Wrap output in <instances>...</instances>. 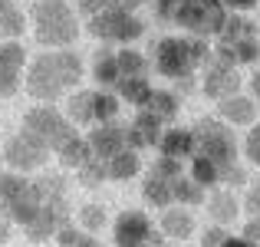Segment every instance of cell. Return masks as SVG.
I'll return each instance as SVG.
<instances>
[{
  "label": "cell",
  "instance_id": "cell-51",
  "mask_svg": "<svg viewBox=\"0 0 260 247\" xmlns=\"http://www.w3.org/2000/svg\"><path fill=\"white\" fill-rule=\"evenodd\" d=\"M155 247H161V244H155Z\"/></svg>",
  "mask_w": 260,
  "mask_h": 247
},
{
  "label": "cell",
  "instance_id": "cell-46",
  "mask_svg": "<svg viewBox=\"0 0 260 247\" xmlns=\"http://www.w3.org/2000/svg\"><path fill=\"white\" fill-rule=\"evenodd\" d=\"M76 247H102V244L95 241L92 234H83V237H79V241H76Z\"/></svg>",
  "mask_w": 260,
  "mask_h": 247
},
{
  "label": "cell",
  "instance_id": "cell-10",
  "mask_svg": "<svg viewBox=\"0 0 260 247\" xmlns=\"http://www.w3.org/2000/svg\"><path fill=\"white\" fill-rule=\"evenodd\" d=\"M112 241L115 247H155L158 241V231L152 228L148 214L142 211H122L112 224Z\"/></svg>",
  "mask_w": 260,
  "mask_h": 247
},
{
  "label": "cell",
  "instance_id": "cell-31",
  "mask_svg": "<svg viewBox=\"0 0 260 247\" xmlns=\"http://www.w3.org/2000/svg\"><path fill=\"white\" fill-rule=\"evenodd\" d=\"M122 99L112 92H92V109H95V122H115Z\"/></svg>",
  "mask_w": 260,
  "mask_h": 247
},
{
  "label": "cell",
  "instance_id": "cell-20",
  "mask_svg": "<svg viewBox=\"0 0 260 247\" xmlns=\"http://www.w3.org/2000/svg\"><path fill=\"white\" fill-rule=\"evenodd\" d=\"M161 231H165L168 237H178V241H184V237L194 234V214H191L188 208H181V204H175V208H165V214H161Z\"/></svg>",
  "mask_w": 260,
  "mask_h": 247
},
{
  "label": "cell",
  "instance_id": "cell-41",
  "mask_svg": "<svg viewBox=\"0 0 260 247\" xmlns=\"http://www.w3.org/2000/svg\"><path fill=\"white\" fill-rule=\"evenodd\" d=\"M244 208L250 211V218H260V178L247 188V198H244Z\"/></svg>",
  "mask_w": 260,
  "mask_h": 247
},
{
  "label": "cell",
  "instance_id": "cell-16",
  "mask_svg": "<svg viewBox=\"0 0 260 247\" xmlns=\"http://www.w3.org/2000/svg\"><path fill=\"white\" fill-rule=\"evenodd\" d=\"M43 208V198H40V188L33 181H26V188L20 191L17 198H13L10 204H7V218H10L13 224H20V228H26V224L37 218V211Z\"/></svg>",
  "mask_w": 260,
  "mask_h": 247
},
{
  "label": "cell",
  "instance_id": "cell-29",
  "mask_svg": "<svg viewBox=\"0 0 260 247\" xmlns=\"http://www.w3.org/2000/svg\"><path fill=\"white\" fill-rule=\"evenodd\" d=\"M221 165H214L211 159H204V155H194L191 159V178H194L201 188H214L217 181H221Z\"/></svg>",
  "mask_w": 260,
  "mask_h": 247
},
{
  "label": "cell",
  "instance_id": "cell-27",
  "mask_svg": "<svg viewBox=\"0 0 260 247\" xmlns=\"http://www.w3.org/2000/svg\"><path fill=\"white\" fill-rule=\"evenodd\" d=\"M115 96L132 102V106H145L148 96H152V82H148V76H125L115 86Z\"/></svg>",
  "mask_w": 260,
  "mask_h": 247
},
{
  "label": "cell",
  "instance_id": "cell-37",
  "mask_svg": "<svg viewBox=\"0 0 260 247\" xmlns=\"http://www.w3.org/2000/svg\"><path fill=\"white\" fill-rule=\"evenodd\" d=\"M79 4V13H86L89 20L92 17H99V13H106V10H112V7H119L122 0H76Z\"/></svg>",
  "mask_w": 260,
  "mask_h": 247
},
{
  "label": "cell",
  "instance_id": "cell-38",
  "mask_svg": "<svg viewBox=\"0 0 260 247\" xmlns=\"http://www.w3.org/2000/svg\"><path fill=\"white\" fill-rule=\"evenodd\" d=\"M83 234H86V231L73 228V224H63V228L56 231V244H59V247H76V241H79Z\"/></svg>",
  "mask_w": 260,
  "mask_h": 247
},
{
  "label": "cell",
  "instance_id": "cell-7",
  "mask_svg": "<svg viewBox=\"0 0 260 247\" xmlns=\"http://www.w3.org/2000/svg\"><path fill=\"white\" fill-rule=\"evenodd\" d=\"M89 33H92L95 40H102V43L128 46L132 40H139L142 33H145V23L132 13V7L119 4V7H112V10H106V13L89 20Z\"/></svg>",
  "mask_w": 260,
  "mask_h": 247
},
{
  "label": "cell",
  "instance_id": "cell-18",
  "mask_svg": "<svg viewBox=\"0 0 260 247\" xmlns=\"http://www.w3.org/2000/svg\"><path fill=\"white\" fill-rule=\"evenodd\" d=\"M217 109H221V115L231 122V126H250V122L257 119V102L247 99V96H228V99L217 102Z\"/></svg>",
  "mask_w": 260,
  "mask_h": 247
},
{
  "label": "cell",
  "instance_id": "cell-12",
  "mask_svg": "<svg viewBox=\"0 0 260 247\" xmlns=\"http://www.w3.org/2000/svg\"><path fill=\"white\" fill-rule=\"evenodd\" d=\"M63 224H70V204H66V198H46L43 208L37 211V218H33L30 224H26V237L30 241H46V237H56V231L63 228Z\"/></svg>",
  "mask_w": 260,
  "mask_h": 247
},
{
  "label": "cell",
  "instance_id": "cell-9",
  "mask_svg": "<svg viewBox=\"0 0 260 247\" xmlns=\"http://www.w3.org/2000/svg\"><path fill=\"white\" fill-rule=\"evenodd\" d=\"M46 155H50V148H46L33 132H26V129L13 132L10 139H7V145H4V162L10 165L13 171H20V175L43 168V165H46Z\"/></svg>",
  "mask_w": 260,
  "mask_h": 247
},
{
  "label": "cell",
  "instance_id": "cell-11",
  "mask_svg": "<svg viewBox=\"0 0 260 247\" xmlns=\"http://www.w3.org/2000/svg\"><path fill=\"white\" fill-rule=\"evenodd\" d=\"M241 73H237V66L224 63L221 56H211L208 63H204V73H201V89L204 96H211V99H228V96H237V89H241Z\"/></svg>",
  "mask_w": 260,
  "mask_h": 247
},
{
  "label": "cell",
  "instance_id": "cell-43",
  "mask_svg": "<svg viewBox=\"0 0 260 247\" xmlns=\"http://www.w3.org/2000/svg\"><path fill=\"white\" fill-rule=\"evenodd\" d=\"M221 4H224V10L244 13V10H250V7H257V0H221Z\"/></svg>",
  "mask_w": 260,
  "mask_h": 247
},
{
  "label": "cell",
  "instance_id": "cell-25",
  "mask_svg": "<svg viewBox=\"0 0 260 247\" xmlns=\"http://www.w3.org/2000/svg\"><path fill=\"white\" fill-rule=\"evenodd\" d=\"M142 168L139 162V152H132V148H125V152L112 155V159L106 162V171H109V181H128V178H135Z\"/></svg>",
  "mask_w": 260,
  "mask_h": 247
},
{
  "label": "cell",
  "instance_id": "cell-48",
  "mask_svg": "<svg viewBox=\"0 0 260 247\" xmlns=\"http://www.w3.org/2000/svg\"><path fill=\"white\" fill-rule=\"evenodd\" d=\"M139 4H148V0H125V7H139Z\"/></svg>",
  "mask_w": 260,
  "mask_h": 247
},
{
  "label": "cell",
  "instance_id": "cell-44",
  "mask_svg": "<svg viewBox=\"0 0 260 247\" xmlns=\"http://www.w3.org/2000/svg\"><path fill=\"white\" fill-rule=\"evenodd\" d=\"M221 247H257L254 241H247V237H228Z\"/></svg>",
  "mask_w": 260,
  "mask_h": 247
},
{
  "label": "cell",
  "instance_id": "cell-15",
  "mask_svg": "<svg viewBox=\"0 0 260 247\" xmlns=\"http://www.w3.org/2000/svg\"><path fill=\"white\" fill-rule=\"evenodd\" d=\"M86 139H89L92 155H95V159H102V162H109L112 155H119V152H125V148H128L125 129L115 126V122H99V126H92V132H89Z\"/></svg>",
  "mask_w": 260,
  "mask_h": 247
},
{
  "label": "cell",
  "instance_id": "cell-32",
  "mask_svg": "<svg viewBox=\"0 0 260 247\" xmlns=\"http://www.w3.org/2000/svg\"><path fill=\"white\" fill-rule=\"evenodd\" d=\"M76 175H79L83 188H99L102 181H109V171H106V162L102 159H89L83 168H76Z\"/></svg>",
  "mask_w": 260,
  "mask_h": 247
},
{
  "label": "cell",
  "instance_id": "cell-4",
  "mask_svg": "<svg viewBox=\"0 0 260 247\" xmlns=\"http://www.w3.org/2000/svg\"><path fill=\"white\" fill-rule=\"evenodd\" d=\"M30 20L37 40L53 50H66L79 37V20L66 0H37L30 7Z\"/></svg>",
  "mask_w": 260,
  "mask_h": 247
},
{
  "label": "cell",
  "instance_id": "cell-23",
  "mask_svg": "<svg viewBox=\"0 0 260 247\" xmlns=\"http://www.w3.org/2000/svg\"><path fill=\"white\" fill-rule=\"evenodd\" d=\"M26 30V17L13 0H0V40H17Z\"/></svg>",
  "mask_w": 260,
  "mask_h": 247
},
{
  "label": "cell",
  "instance_id": "cell-35",
  "mask_svg": "<svg viewBox=\"0 0 260 247\" xmlns=\"http://www.w3.org/2000/svg\"><path fill=\"white\" fill-rule=\"evenodd\" d=\"M102 224H106V211H102L99 204H83V208H79V228H83L86 234L99 231Z\"/></svg>",
  "mask_w": 260,
  "mask_h": 247
},
{
  "label": "cell",
  "instance_id": "cell-14",
  "mask_svg": "<svg viewBox=\"0 0 260 247\" xmlns=\"http://www.w3.org/2000/svg\"><path fill=\"white\" fill-rule=\"evenodd\" d=\"M161 135H165V122H161L158 115H152L148 109H142V112L132 119V126L125 129V142H128L132 152H142V148L158 145Z\"/></svg>",
  "mask_w": 260,
  "mask_h": 247
},
{
  "label": "cell",
  "instance_id": "cell-42",
  "mask_svg": "<svg viewBox=\"0 0 260 247\" xmlns=\"http://www.w3.org/2000/svg\"><path fill=\"white\" fill-rule=\"evenodd\" d=\"M241 237H247V241L260 244V218H250V221L244 224V234H241Z\"/></svg>",
  "mask_w": 260,
  "mask_h": 247
},
{
  "label": "cell",
  "instance_id": "cell-49",
  "mask_svg": "<svg viewBox=\"0 0 260 247\" xmlns=\"http://www.w3.org/2000/svg\"><path fill=\"white\" fill-rule=\"evenodd\" d=\"M0 218H7V204L4 201H0Z\"/></svg>",
  "mask_w": 260,
  "mask_h": 247
},
{
  "label": "cell",
  "instance_id": "cell-17",
  "mask_svg": "<svg viewBox=\"0 0 260 247\" xmlns=\"http://www.w3.org/2000/svg\"><path fill=\"white\" fill-rule=\"evenodd\" d=\"M161 155H172V159H194V132L191 129H165L158 142Z\"/></svg>",
  "mask_w": 260,
  "mask_h": 247
},
{
  "label": "cell",
  "instance_id": "cell-22",
  "mask_svg": "<svg viewBox=\"0 0 260 247\" xmlns=\"http://www.w3.org/2000/svg\"><path fill=\"white\" fill-rule=\"evenodd\" d=\"M56 155H59V162H63L66 168H83L89 159H95L92 148H89V139H86V135H79V132H73L70 139L56 148Z\"/></svg>",
  "mask_w": 260,
  "mask_h": 247
},
{
  "label": "cell",
  "instance_id": "cell-21",
  "mask_svg": "<svg viewBox=\"0 0 260 247\" xmlns=\"http://www.w3.org/2000/svg\"><path fill=\"white\" fill-rule=\"evenodd\" d=\"M142 198H145L152 208H172L175 204V178L148 175L145 184H142Z\"/></svg>",
  "mask_w": 260,
  "mask_h": 247
},
{
  "label": "cell",
  "instance_id": "cell-39",
  "mask_svg": "<svg viewBox=\"0 0 260 247\" xmlns=\"http://www.w3.org/2000/svg\"><path fill=\"white\" fill-rule=\"evenodd\" d=\"M244 152H247V159L254 162V165H260V126H254L247 132V142H244Z\"/></svg>",
  "mask_w": 260,
  "mask_h": 247
},
{
  "label": "cell",
  "instance_id": "cell-8",
  "mask_svg": "<svg viewBox=\"0 0 260 247\" xmlns=\"http://www.w3.org/2000/svg\"><path fill=\"white\" fill-rule=\"evenodd\" d=\"M23 129L26 132H33L40 142H43L50 152H56L59 145H63L66 139H70L76 129H73V122L66 119L59 109H53L50 102H40V106H33L30 112L23 115Z\"/></svg>",
  "mask_w": 260,
  "mask_h": 247
},
{
  "label": "cell",
  "instance_id": "cell-24",
  "mask_svg": "<svg viewBox=\"0 0 260 247\" xmlns=\"http://www.w3.org/2000/svg\"><path fill=\"white\" fill-rule=\"evenodd\" d=\"M237 211H241V201H237L231 191H214V195L208 198V214L214 224H231L237 218Z\"/></svg>",
  "mask_w": 260,
  "mask_h": 247
},
{
  "label": "cell",
  "instance_id": "cell-5",
  "mask_svg": "<svg viewBox=\"0 0 260 247\" xmlns=\"http://www.w3.org/2000/svg\"><path fill=\"white\" fill-rule=\"evenodd\" d=\"M214 56H221L231 66H250L260 56V37L257 23L247 17H228L224 26L217 30V46Z\"/></svg>",
  "mask_w": 260,
  "mask_h": 247
},
{
  "label": "cell",
  "instance_id": "cell-47",
  "mask_svg": "<svg viewBox=\"0 0 260 247\" xmlns=\"http://www.w3.org/2000/svg\"><path fill=\"white\" fill-rule=\"evenodd\" d=\"M250 89H254V102H260V70L254 73V79H250Z\"/></svg>",
  "mask_w": 260,
  "mask_h": 247
},
{
  "label": "cell",
  "instance_id": "cell-30",
  "mask_svg": "<svg viewBox=\"0 0 260 247\" xmlns=\"http://www.w3.org/2000/svg\"><path fill=\"white\" fill-rule=\"evenodd\" d=\"M115 56H119V73H122V79H125V76H145V73H148V59L142 56V53L128 50V46L115 50Z\"/></svg>",
  "mask_w": 260,
  "mask_h": 247
},
{
  "label": "cell",
  "instance_id": "cell-2",
  "mask_svg": "<svg viewBox=\"0 0 260 247\" xmlns=\"http://www.w3.org/2000/svg\"><path fill=\"white\" fill-rule=\"evenodd\" d=\"M155 20L165 26H181L188 37H217L228 20L221 0H155Z\"/></svg>",
  "mask_w": 260,
  "mask_h": 247
},
{
  "label": "cell",
  "instance_id": "cell-6",
  "mask_svg": "<svg viewBox=\"0 0 260 247\" xmlns=\"http://www.w3.org/2000/svg\"><path fill=\"white\" fill-rule=\"evenodd\" d=\"M191 132H194V155H204L214 165H221V171L237 165V139L231 132V126H224L217 119H201L194 122Z\"/></svg>",
  "mask_w": 260,
  "mask_h": 247
},
{
  "label": "cell",
  "instance_id": "cell-40",
  "mask_svg": "<svg viewBox=\"0 0 260 247\" xmlns=\"http://www.w3.org/2000/svg\"><path fill=\"white\" fill-rule=\"evenodd\" d=\"M228 231H224V224H214V228H208L204 231V237H201V247H221L224 241H228Z\"/></svg>",
  "mask_w": 260,
  "mask_h": 247
},
{
  "label": "cell",
  "instance_id": "cell-3",
  "mask_svg": "<svg viewBox=\"0 0 260 247\" xmlns=\"http://www.w3.org/2000/svg\"><path fill=\"white\" fill-rule=\"evenodd\" d=\"M208 59H211V50L204 43V37H165L155 43V53H152L155 73L165 79L194 76V70H201Z\"/></svg>",
  "mask_w": 260,
  "mask_h": 247
},
{
  "label": "cell",
  "instance_id": "cell-26",
  "mask_svg": "<svg viewBox=\"0 0 260 247\" xmlns=\"http://www.w3.org/2000/svg\"><path fill=\"white\" fill-rule=\"evenodd\" d=\"M142 109H148L152 115H158L161 122H172L178 119V109H181V99H178V92H165V89H152V96H148V102Z\"/></svg>",
  "mask_w": 260,
  "mask_h": 247
},
{
  "label": "cell",
  "instance_id": "cell-50",
  "mask_svg": "<svg viewBox=\"0 0 260 247\" xmlns=\"http://www.w3.org/2000/svg\"><path fill=\"white\" fill-rule=\"evenodd\" d=\"M4 165H7V162H4V155H0V175H4Z\"/></svg>",
  "mask_w": 260,
  "mask_h": 247
},
{
  "label": "cell",
  "instance_id": "cell-1",
  "mask_svg": "<svg viewBox=\"0 0 260 247\" xmlns=\"http://www.w3.org/2000/svg\"><path fill=\"white\" fill-rule=\"evenodd\" d=\"M79 79H83V59L76 53L73 50H46V53L30 59L23 86L33 99L53 106L56 99L70 96Z\"/></svg>",
  "mask_w": 260,
  "mask_h": 247
},
{
  "label": "cell",
  "instance_id": "cell-28",
  "mask_svg": "<svg viewBox=\"0 0 260 247\" xmlns=\"http://www.w3.org/2000/svg\"><path fill=\"white\" fill-rule=\"evenodd\" d=\"M66 119L73 126H92L95 109H92V92H73L66 99Z\"/></svg>",
  "mask_w": 260,
  "mask_h": 247
},
{
  "label": "cell",
  "instance_id": "cell-33",
  "mask_svg": "<svg viewBox=\"0 0 260 247\" xmlns=\"http://www.w3.org/2000/svg\"><path fill=\"white\" fill-rule=\"evenodd\" d=\"M175 201L178 204H198V201H204V188L194 181V178H175Z\"/></svg>",
  "mask_w": 260,
  "mask_h": 247
},
{
  "label": "cell",
  "instance_id": "cell-36",
  "mask_svg": "<svg viewBox=\"0 0 260 247\" xmlns=\"http://www.w3.org/2000/svg\"><path fill=\"white\" fill-rule=\"evenodd\" d=\"M148 175L158 178H181V159H172V155H158L148 168Z\"/></svg>",
  "mask_w": 260,
  "mask_h": 247
},
{
  "label": "cell",
  "instance_id": "cell-13",
  "mask_svg": "<svg viewBox=\"0 0 260 247\" xmlns=\"http://www.w3.org/2000/svg\"><path fill=\"white\" fill-rule=\"evenodd\" d=\"M23 76H26V46H20L17 40H4L0 43V96H13Z\"/></svg>",
  "mask_w": 260,
  "mask_h": 247
},
{
  "label": "cell",
  "instance_id": "cell-45",
  "mask_svg": "<svg viewBox=\"0 0 260 247\" xmlns=\"http://www.w3.org/2000/svg\"><path fill=\"white\" fill-rule=\"evenodd\" d=\"M10 218H0V244H7V241H10Z\"/></svg>",
  "mask_w": 260,
  "mask_h": 247
},
{
  "label": "cell",
  "instance_id": "cell-19",
  "mask_svg": "<svg viewBox=\"0 0 260 247\" xmlns=\"http://www.w3.org/2000/svg\"><path fill=\"white\" fill-rule=\"evenodd\" d=\"M92 79L99 82L102 89H115L119 86V79H122V73H119V56H115V50H99L92 56Z\"/></svg>",
  "mask_w": 260,
  "mask_h": 247
},
{
  "label": "cell",
  "instance_id": "cell-34",
  "mask_svg": "<svg viewBox=\"0 0 260 247\" xmlns=\"http://www.w3.org/2000/svg\"><path fill=\"white\" fill-rule=\"evenodd\" d=\"M26 181H30V178H23L20 171H4V175H0V201L10 204L13 198L26 188Z\"/></svg>",
  "mask_w": 260,
  "mask_h": 247
}]
</instances>
